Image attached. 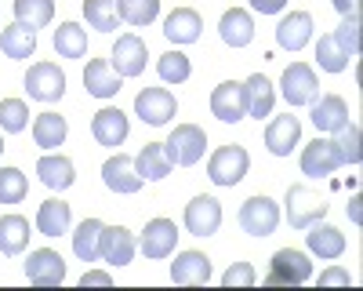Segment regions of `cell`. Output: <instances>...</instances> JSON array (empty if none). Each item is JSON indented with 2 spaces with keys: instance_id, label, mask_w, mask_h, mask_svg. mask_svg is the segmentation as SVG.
Listing matches in <instances>:
<instances>
[{
  "instance_id": "ab89813d",
  "label": "cell",
  "mask_w": 363,
  "mask_h": 291,
  "mask_svg": "<svg viewBox=\"0 0 363 291\" xmlns=\"http://www.w3.org/2000/svg\"><path fill=\"white\" fill-rule=\"evenodd\" d=\"M29 128V106L22 99H4L0 102V131H26Z\"/></svg>"
},
{
  "instance_id": "4dcf8cb0",
  "label": "cell",
  "mask_w": 363,
  "mask_h": 291,
  "mask_svg": "<svg viewBox=\"0 0 363 291\" xmlns=\"http://www.w3.org/2000/svg\"><path fill=\"white\" fill-rule=\"evenodd\" d=\"M0 51H4L8 58H29L37 51V29H29L22 22L8 26L4 33H0Z\"/></svg>"
},
{
  "instance_id": "4316f807",
  "label": "cell",
  "mask_w": 363,
  "mask_h": 291,
  "mask_svg": "<svg viewBox=\"0 0 363 291\" xmlns=\"http://www.w3.org/2000/svg\"><path fill=\"white\" fill-rule=\"evenodd\" d=\"M135 168H138L142 179L160 182V179H167V175H171L174 164H171V157H167V150H164V142H145L142 153L135 157Z\"/></svg>"
},
{
  "instance_id": "8d00e7d4",
  "label": "cell",
  "mask_w": 363,
  "mask_h": 291,
  "mask_svg": "<svg viewBox=\"0 0 363 291\" xmlns=\"http://www.w3.org/2000/svg\"><path fill=\"white\" fill-rule=\"evenodd\" d=\"M116 11L128 26H149L160 15V0H116Z\"/></svg>"
},
{
  "instance_id": "5b68a950",
  "label": "cell",
  "mask_w": 363,
  "mask_h": 291,
  "mask_svg": "<svg viewBox=\"0 0 363 291\" xmlns=\"http://www.w3.org/2000/svg\"><path fill=\"white\" fill-rule=\"evenodd\" d=\"M313 277V262L309 255H301L294 248H280L269 262V273H265V284H306Z\"/></svg>"
},
{
  "instance_id": "4fadbf2b",
  "label": "cell",
  "mask_w": 363,
  "mask_h": 291,
  "mask_svg": "<svg viewBox=\"0 0 363 291\" xmlns=\"http://www.w3.org/2000/svg\"><path fill=\"white\" fill-rule=\"evenodd\" d=\"M174 244H178V226H174L171 219L145 222L142 241H138V248H142L145 258H167V255L174 251Z\"/></svg>"
},
{
  "instance_id": "1f68e13d",
  "label": "cell",
  "mask_w": 363,
  "mask_h": 291,
  "mask_svg": "<svg viewBox=\"0 0 363 291\" xmlns=\"http://www.w3.org/2000/svg\"><path fill=\"white\" fill-rule=\"evenodd\" d=\"M102 222L99 219H84L80 226H77V233H73V251H77V258L80 262H95V258H102Z\"/></svg>"
},
{
  "instance_id": "9c48e42d",
  "label": "cell",
  "mask_w": 363,
  "mask_h": 291,
  "mask_svg": "<svg viewBox=\"0 0 363 291\" xmlns=\"http://www.w3.org/2000/svg\"><path fill=\"white\" fill-rule=\"evenodd\" d=\"M211 113H215L222 124L244 121V116H247V92H244V84H236V80L218 84L215 92H211Z\"/></svg>"
},
{
  "instance_id": "277c9868",
  "label": "cell",
  "mask_w": 363,
  "mask_h": 291,
  "mask_svg": "<svg viewBox=\"0 0 363 291\" xmlns=\"http://www.w3.org/2000/svg\"><path fill=\"white\" fill-rule=\"evenodd\" d=\"M240 226H244V233H251V237H269V233H277V226H280L277 200L265 197V193L244 200V208H240Z\"/></svg>"
},
{
  "instance_id": "ac0fdd59",
  "label": "cell",
  "mask_w": 363,
  "mask_h": 291,
  "mask_svg": "<svg viewBox=\"0 0 363 291\" xmlns=\"http://www.w3.org/2000/svg\"><path fill=\"white\" fill-rule=\"evenodd\" d=\"M128 131H131V124H128V113L124 109L106 106V109H99L95 116H91V135H95L102 146H120V142L128 138Z\"/></svg>"
},
{
  "instance_id": "7402d4cb",
  "label": "cell",
  "mask_w": 363,
  "mask_h": 291,
  "mask_svg": "<svg viewBox=\"0 0 363 291\" xmlns=\"http://www.w3.org/2000/svg\"><path fill=\"white\" fill-rule=\"evenodd\" d=\"M313 106V124H316V131H338V128H345L349 124V106H345V99L342 95H320L316 102H309Z\"/></svg>"
},
{
  "instance_id": "d590c367",
  "label": "cell",
  "mask_w": 363,
  "mask_h": 291,
  "mask_svg": "<svg viewBox=\"0 0 363 291\" xmlns=\"http://www.w3.org/2000/svg\"><path fill=\"white\" fill-rule=\"evenodd\" d=\"M15 18L29 29H40L55 18V0H15Z\"/></svg>"
},
{
  "instance_id": "3957f363",
  "label": "cell",
  "mask_w": 363,
  "mask_h": 291,
  "mask_svg": "<svg viewBox=\"0 0 363 291\" xmlns=\"http://www.w3.org/2000/svg\"><path fill=\"white\" fill-rule=\"evenodd\" d=\"M164 150H167L171 164L193 168V164L203 157V150H207V135H203L200 124H178V128L171 131V138L164 142Z\"/></svg>"
},
{
  "instance_id": "83f0119b",
  "label": "cell",
  "mask_w": 363,
  "mask_h": 291,
  "mask_svg": "<svg viewBox=\"0 0 363 291\" xmlns=\"http://www.w3.org/2000/svg\"><path fill=\"white\" fill-rule=\"evenodd\" d=\"M244 92H247V113L255 116V121H262V116L272 113V102H277V92H272V80L262 77V73H251L244 80Z\"/></svg>"
},
{
  "instance_id": "ba28073f",
  "label": "cell",
  "mask_w": 363,
  "mask_h": 291,
  "mask_svg": "<svg viewBox=\"0 0 363 291\" xmlns=\"http://www.w3.org/2000/svg\"><path fill=\"white\" fill-rule=\"evenodd\" d=\"M26 277H29V284H37V287H58L66 280V262L51 248H37V251H29Z\"/></svg>"
},
{
  "instance_id": "f907efd6",
  "label": "cell",
  "mask_w": 363,
  "mask_h": 291,
  "mask_svg": "<svg viewBox=\"0 0 363 291\" xmlns=\"http://www.w3.org/2000/svg\"><path fill=\"white\" fill-rule=\"evenodd\" d=\"M0 153H4V138H0Z\"/></svg>"
},
{
  "instance_id": "484cf974",
  "label": "cell",
  "mask_w": 363,
  "mask_h": 291,
  "mask_svg": "<svg viewBox=\"0 0 363 291\" xmlns=\"http://www.w3.org/2000/svg\"><path fill=\"white\" fill-rule=\"evenodd\" d=\"M37 175H40V182H44L48 190H69V186L77 182L73 160H69V157H55V153H48V157L37 160Z\"/></svg>"
},
{
  "instance_id": "7dc6e473",
  "label": "cell",
  "mask_w": 363,
  "mask_h": 291,
  "mask_svg": "<svg viewBox=\"0 0 363 291\" xmlns=\"http://www.w3.org/2000/svg\"><path fill=\"white\" fill-rule=\"evenodd\" d=\"M320 284H349V273L338 270V266H335V270H323V273H320Z\"/></svg>"
},
{
  "instance_id": "f35d334b",
  "label": "cell",
  "mask_w": 363,
  "mask_h": 291,
  "mask_svg": "<svg viewBox=\"0 0 363 291\" xmlns=\"http://www.w3.org/2000/svg\"><path fill=\"white\" fill-rule=\"evenodd\" d=\"M330 37H335V44L342 48L345 58H356V55H359V15L349 11V15L342 18V26H338Z\"/></svg>"
},
{
  "instance_id": "60d3db41",
  "label": "cell",
  "mask_w": 363,
  "mask_h": 291,
  "mask_svg": "<svg viewBox=\"0 0 363 291\" xmlns=\"http://www.w3.org/2000/svg\"><path fill=\"white\" fill-rule=\"evenodd\" d=\"M335 146H338V157L342 164H359L363 160V150H359V124H345L335 131Z\"/></svg>"
},
{
  "instance_id": "603a6c76",
  "label": "cell",
  "mask_w": 363,
  "mask_h": 291,
  "mask_svg": "<svg viewBox=\"0 0 363 291\" xmlns=\"http://www.w3.org/2000/svg\"><path fill=\"white\" fill-rule=\"evenodd\" d=\"M306 241H309V251L320 255V258H342L345 255V233L338 226H327L323 219L309 226Z\"/></svg>"
},
{
  "instance_id": "836d02e7",
  "label": "cell",
  "mask_w": 363,
  "mask_h": 291,
  "mask_svg": "<svg viewBox=\"0 0 363 291\" xmlns=\"http://www.w3.org/2000/svg\"><path fill=\"white\" fill-rule=\"evenodd\" d=\"M84 18H87L91 29H99V33H113V29H120L116 0H84Z\"/></svg>"
},
{
  "instance_id": "d4e9b609",
  "label": "cell",
  "mask_w": 363,
  "mask_h": 291,
  "mask_svg": "<svg viewBox=\"0 0 363 291\" xmlns=\"http://www.w3.org/2000/svg\"><path fill=\"white\" fill-rule=\"evenodd\" d=\"M171 280L174 284H207L211 280V258L203 251H182L171 262Z\"/></svg>"
},
{
  "instance_id": "5bb4252c",
  "label": "cell",
  "mask_w": 363,
  "mask_h": 291,
  "mask_svg": "<svg viewBox=\"0 0 363 291\" xmlns=\"http://www.w3.org/2000/svg\"><path fill=\"white\" fill-rule=\"evenodd\" d=\"M99 251H102V258L109 262V266H131V258L138 251V241L124 226H102V248Z\"/></svg>"
},
{
  "instance_id": "681fc988",
  "label": "cell",
  "mask_w": 363,
  "mask_h": 291,
  "mask_svg": "<svg viewBox=\"0 0 363 291\" xmlns=\"http://www.w3.org/2000/svg\"><path fill=\"white\" fill-rule=\"evenodd\" d=\"M335 8H338L342 15H349V11H356V0H335Z\"/></svg>"
},
{
  "instance_id": "8fae6325",
  "label": "cell",
  "mask_w": 363,
  "mask_h": 291,
  "mask_svg": "<svg viewBox=\"0 0 363 291\" xmlns=\"http://www.w3.org/2000/svg\"><path fill=\"white\" fill-rule=\"evenodd\" d=\"M342 168V157H338V146L335 138H313L306 150H301V171L313 175V179H323V175H335Z\"/></svg>"
},
{
  "instance_id": "c3c4849f",
  "label": "cell",
  "mask_w": 363,
  "mask_h": 291,
  "mask_svg": "<svg viewBox=\"0 0 363 291\" xmlns=\"http://www.w3.org/2000/svg\"><path fill=\"white\" fill-rule=\"evenodd\" d=\"M359 204H363L359 197H352V200H349V219H352V222H363V212H359Z\"/></svg>"
},
{
  "instance_id": "74e56055",
  "label": "cell",
  "mask_w": 363,
  "mask_h": 291,
  "mask_svg": "<svg viewBox=\"0 0 363 291\" xmlns=\"http://www.w3.org/2000/svg\"><path fill=\"white\" fill-rule=\"evenodd\" d=\"M157 70H160V77H164L167 84H186V80L193 77V62H189V55H182V51L160 55Z\"/></svg>"
},
{
  "instance_id": "e0dca14e",
  "label": "cell",
  "mask_w": 363,
  "mask_h": 291,
  "mask_svg": "<svg viewBox=\"0 0 363 291\" xmlns=\"http://www.w3.org/2000/svg\"><path fill=\"white\" fill-rule=\"evenodd\" d=\"M120 77L113 70L109 58H91L87 70H84V87H87V95H95V99H113L120 92Z\"/></svg>"
},
{
  "instance_id": "52a82bcc",
  "label": "cell",
  "mask_w": 363,
  "mask_h": 291,
  "mask_svg": "<svg viewBox=\"0 0 363 291\" xmlns=\"http://www.w3.org/2000/svg\"><path fill=\"white\" fill-rule=\"evenodd\" d=\"M280 87H284V99H287L291 106H309V102L320 99L316 73H313V66H306V62H291V66L284 70V77H280Z\"/></svg>"
},
{
  "instance_id": "44dd1931",
  "label": "cell",
  "mask_w": 363,
  "mask_h": 291,
  "mask_svg": "<svg viewBox=\"0 0 363 291\" xmlns=\"http://www.w3.org/2000/svg\"><path fill=\"white\" fill-rule=\"evenodd\" d=\"M200 29H203V22H200V11H193V8H174L164 18V37L171 44H193V40H200Z\"/></svg>"
},
{
  "instance_id": "d6986e66",
  "label": "cell",
  "mask_w": 363,
  "mask_h": 291,
  "mask_svg": "<svg viewBox=\"0 0 363 291\" xmlns=\"http://www.w3.org/2000/svg\"><path fill=\"white\" fill-rule=\"evenodd\" d=\"M298 138H301V121H298V116H291V113L287 116H277V121L265 128V150L272 157H291Z\"/></svg>"
},
{
  "instance_id": "bcb514c9",
  "label": "cell",
  "mask_w": 363,
  "mask_h": 291,
  "mask_svg": "<svg viewBox=\"0 0 363 291\" xmlns=\"http://www.w3.org/2000/svg\"><path fill=\"white\" fill-rule=\"evenodd\" d=\"M284 4L287 0H251V8L262 11V15H277V11H284Z\"/></svg>"
},
{
  "instance_id": "2e32d148",
  "label": "cell",
  "mask_w": 363,
  "mask_h": 291,
  "mask_svg": "<svg viewBox=\"0 0 363 291\" xmlns=\"http://www.w3.org/2000/svg\"><path fill=\"white\" fill-rule=\"evenodd\" d=\"M145 40L135 37V33H124L116 37V48H113V70L120 77H138L145 70Z\"/></svg>"
},
{
  "instance_id": "ffe728a7",
  "label": "cell",
  "mask_w": 363,
  "mask_h": 291,
  "mask_svg": "<svg viewBox=\"0 0 363 291\" xmlns=\"http://www.w3.org/2000/svg\"><path fill=\"white\" fill-rule=\"evenodd\" d=\"M313 40V15L309 11H291L280 18L277 26V44L287 48V51H301Z\"/></svg>"
},
{
  "instance_id": "ee69618b",
  "label": "cell",
  "mask_w": 363,
  "mask_h": 291,
  "mask_svg": "<svg viewBox=\"0 0 363 291\" xmlns=\"http://www.w3.org/2000/svg\"><path fill=\"white\" fill-rule=\"evenodd\" d=\"M255 280H258V273H255L251 262H233V266L222 273V284L225 287H251Z\"/></svg>"
},
{
  "instance_id": "b9f144b4",
  "label": "cell",
  "mask_w": 363,
  "mask_h": 291,
  "mask_svg": "<svg viewBox=\"0 0 363 291\" xmlns=\"http://www.w3.org/2000/svg\"><path fill=\"white\" fill-rule=\"evenodd\" d=\"M29 182L18 168H0V204H18L26 197Z\"/></svg>"
},
{
  "instance_id": "f1b7e54d",
  "label": "cell",
  "mask_w": 363,
  "mask_h": 291,
  "mask_svg": "<svg viewBox=\"0 0 363 291\" xmlns=\"http://www.w3.org/2000/svg\"><path fill=\"white\" fill-rule=\"evenodd\" d=\"M37 229L44 237H62V233H69V204L66 200H44L37 208Z\"/></svg>"
},
{
  "instance_id": "7a4b0ae2",
  "label": "cell",
  "mask_w": 363,
  "mask_h": 291,
  "mask_svg": "<svg viewBox=\"0 0 363 291\" xmlns=\"http://www.w3.org/2000/svg\"><path fill=\"white\" fill-rule=\"evenodd\" d=\"M247 168H251V157L244 146H222L207 160V179L215 186H236L247 175Z\"/></svg>"
},
{
  "instance_id": "30bf717a",
  "label": "cell",
  "mask_w": 363,
  "mask_h": 291,
  "mask_svg": "<svg viewBox=\"0 0 363 291\" xmlns=\"http://www.w3.org/2000/svg\"><path fill=\"white\" fill-rule=\"evenodd\" d=\"M135 113L145 124L164 128L178 113V102H174V95L167 92V87H145V92H138V99H135Z\"/></svg>"
},
{
  "instance_id": "f6af8a7d",
  "label": "cell",
  "mask_w": 363,
  "mask_h": 291,
  "mask_svg": "<svg viewBox=\"0 0 363 291\" xmlns=\"http://www.w3.org/2000/svg\"><path fill=\"white\" fill-rule=\"evenodd\" d=\"M80 284H84V287H87V284H99V287H109V284H113V277H109L106 270H87V273L80 277Z\"/></svg>"
},
{
  "instance_id": "e575fe53",
  "label": "cell",
  "mask_w": 363,
  "mask_h": 291,
  "mask_svg": "<svg viewBox=\"0 0 363 291\" xmlns=\"http://www.w3.org/2000/svg\"><path fill=\"white\" fill-rule=\"evenodd\" d=\"M55 51L62 58H84L87 55V33L77 22H62L55 29Z\"/></svg>"
},
{
  "instance_id": "9a60e30c",
  "label": "cell",
  "mask_w": 363,
  "mask_h": 291,
  "mask_svg": "<svg viewBox=\"0 0 363 291\" xmlns=\"http://www.w3.org/2000/svg\"><path fill=\"white\" fill-rule=\"evenodd\" d=\"M102 182H106L113 193H138L145 179L138 175V168H135L131 157L116 153V157H109V160L102 164Z\"/></svg>"
},
{
  "instance_id": "f546056e",
  "label": "cell",
  "mask_w": 363,
  "mask_h": 291,
  "mask_svg": "<svg viewBox=\"0 0 363 291\" xmlns=\"http://www.w3.org/2000/svg\"><path fill=\"white\" fill-rule=\"evenodd\" d=\"M29 248V219L22 215H0V251L22 255Z\"/></svg>"
},
{
  "instance_id": "d6a6232c",
  "label": "cell",
  "mask_w": 363,
  "mask_h": 291,
  "mask_svg": "<svg viewBox=\"0 0 363 291\" xmlns=\"http://www.w3.org/2000/svg\"><path fill=\"white\" fill-rule=\"evenodd\" d=\"M66 131H69L66 116H58V113H40L33 121V142L40 146V150H55V146H62Z\"/></svg>"
},
{
  "instance_id": "6da1fadb",
  "label": "cell",
  "mask_w": 363,
  "mask_h": 291,
  "mask_svg": "<svg viewBox=\"0 0 363 291\" xmlns=\"http://www.w3.org/2000/svg\"><path fill=\"white\" fill-rule=\"evenodd\" d=\"M284 204H287V222H291V229H309L313 222H320V219L327 215V200H323L316 190H309V186H287Z\"/></svg>"
},
{
  "instance_id": "7bdbcfd3",
  "label": "cell",
  "mask_w": 363,
  "mask_h": 291,
  "mask_svg": "<svg viewBox=\"0 0 363 291\" xmlns=\"http://www.w3.org/2000/svg\"><path fill=\"white\" fill-rule=\"evenodd\" d=\"M316 62H320V70H327V73H342L345 66H349V58L342 55V48L335 44V37H320V44H316Z\"/></svg>"
},
{
  "instance_id": "8992f818",
  "label": "cell",
  "mask_w": 363,
  "mask_h": 291,
  "mask_svg": "<svg viewBox=\"0 0 363 291\" xmlns=\"http://www.w3.org/2000/svg\"><path fill=\"white\" fill-rule=\"evenodd\" d=\"M26 92H29V99H37V102H58V99L66 95V73L58 70L55 62L29 66V73H26Z\"/></svg>"
},
{
  "instance_id": "7c38bea8",
  "label": "cell",
  "mask_w": 363,
  "mask_h": 291,
  "mask_svg": "<svg viewBox=\"0 0 363 291\" xmlns=\"http://www.w3.org/2000/svg\"><path fill=\"white\" fill-rule=\"evenodd\" d=\"M222 226V204L215 197H193L186 204V229L193 237H211V233H218Z\"/></svg>"
},
{
  "instance_id": "cb8c5ba5",
  "label": "cell",
  "mask_w": 363,
  "mask_h": 291,
  "mask_svg": "<svg viewBox=\"0 0 363 291\" xmlns=\"http://www.w3.org/2000/svg\"><path fill=\"white\" fill-rule=\"evenodd\" d=\"M218 33H222V40H225L229 48H247V44L255 40V18H251V11L229 8V11L222 15V22H218Z\"/></svg>"
}]
</instances>
